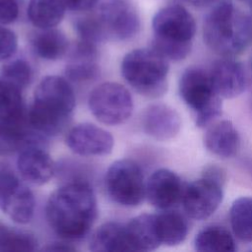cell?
Returning a JSON list of instances; mask_svg holds the SVG:
<instances>
[{
    "instance_id": "6da1fadb",
    "label": "cell",
    "mask_w": 252,
    "mask_h": 252,
    "mask_svg": "<svg viewBox=\"0 0 252 252\" xmlns=\"http://www.w3.org/2000/svg\"><path fill=\"white\" fill-rule=\"evenodd\" d=\"M45 213L57 235L67 240L81 239L89 233L97 216L94 192L85 181L66 183L49 196Z\"/></svg>"
},
{
    "instance_id": "7a4b0ae2",
    "label": "cell",
    "mask_w": 252,
    "mask_h": 252,
    "mask_svg": "<svg viewBox=\"0 0 252 252\" xmlns=\"http://www.w3.org/2000/svg\"><path fill=\"white\" fill-rule=\"evenodd\" d=\"M75 104V94L68 80L45 76L34 90L32 103L27 110L28 122L43 136L56 135L68 124Z\"/></svg>"
},
{
    "instance_id": "3957f363",
    "label": "cell",
    "mask_w": 252,
    "mask_h": 252,
    "mask_svg": "<svg viewBox=\"0 0 252 252\" xmlns=\"http://www.w3.org/2000/svg\"><path fill=\"white\" fill-rule=\"evenodd\" d=\"M203 37L206 44L223 57L242 52L252 38V21L230 2L216 5L205 17Z\"/></svg>"
},
{
    "instance_id": "277c9868",
    "label": "cell",
    "mask_w": 252,
    "mask_h": 252,
    "mask_svg": "<svg viewBox=\"0 0 252 252\" xmlns=\"http://www.w3.org/2000/svg\"><path fill=\"white\" fill-rule=\"evenodd\" d=\"M152 27L153 48L167 60L181 61L190 54L196 22L185 7L173 4L159 9Z\"/></svg>"
},
{
    "instance_id": "5b68a950",
    "label": "cell",
    "mask_w": 252,
    "mask_h": 252,
    "mask_svg": "<svg viewBox=\"0 0 252 252\" xmlns=\"http://www.w3.org/2000/svg\"><path fill=\"white\" fill-rule=\"evenodd\" d=\"M169 66L167 59L152 48H138L128 52L121 63L126 82L140 94L159 97L167 90Z\"/></svg>"
},
{
    "instance_id": "8992f818",
    "label": "cell",
    "mask_w": 252,
    "mask_h": 252,
    "mask_svg": "<svg viewBox=\"0 0 252 252\" xmlns=\"http://www.w3.org/2000/svg\"><path fill=\"white\" fill-rule=\"evenodd\" d=\"M178 89L197 127H208L220 116L221 97L216 92L209 72L199 67H188L180 77Z\"/></svg>"
},
{
    "instance_id": "52a82bcc",
    "label": "cell",
    "mask_w": 252,
    "mask_h": 252,
    "mask_svg": "<svg viewBox=\"0 0 252 252\" xmlns=\"http://www.w3.org/2000/svg\"><path fill=\"white\" fill-rule=\"evenodd\" d=\"M104 184L108 196L124 207H137L146 197L143 171L132 159L114 161L105 173Z\"/></svg>"
},
{
    "instance_id": "ba28073f",
    "label": "cell",
    "mask_w": 252,
    "mask_h": 252,
    "mask_svg": "<svg viewBox=\"0 0 252 252\" xmlns=\"http://www.w3.org/2000/svg\"><path fill=\"white\" fill-rule=\"evenodd\" d=\"M88 102L92 114L106 125L124 123L130 118L134 108L129 91L124 86L113 82L102 83L94 89Z\"/></svg>"
},
{
    "instance_id": "9c48e42d",
    "label": "cell",
    "mask_w": 252,
    "mask_h": 252,
    "mask_svg": "<svg viewBox=\"0 0 252 252\" xmlns=\"http://www.w3.org/2000/svg\"><path fill=\"white\" fill-rule=\"evenodd\" d=\"M34 208L32 192L9 164L0 161V210L15 222L25 224L32 219Z\"/></svg>"
},
{
    "instance_id": "30bf717a",
    "label": "cell",
    "mask_w": 252,
    "mask_h": 252,
    "mask_svg": "<svg viewBox=\"0 0 252 252\" xmlns=\"http://www.w3.org/2000/svg\"><path fill=\"white\" fill-rule=\"evenodd\" d=\"M93 12L106 39L125 40L136 35L140 29L137 9L127 0H99Z\"/></svg>"
},
{
    "instance_id": "8fae6325",
    "label": "cell",
    "mask_w": 252,
    "mask_h": 252,
    "mask_svg": "<svg viewBox=\"0 0 252 252\" xmlns=\"http://www.w3.org/2000/svg\"><path fill=\"white\" fill-rule=\"evenodd\" d=\"M222 183L206 176L187 185L182 198L186 214L197 220L210 218L222 202Z\"/></svg>"
},
{
    "instance_id": "7c38bea8",
    "label": "cell",
    "mask_w": 252,
    "mask_h": 252,
    "mask_svg": "<svg viewBox=\"0 0 252 252\" xmlns=\"http://www.w3.org/2000/svg\"><path fill=\"white\" fill-rule=\"evenodd\" d=\"M186 186L172 170L159 168L154 171L146 182V198L161 211L171 210L182 203Z\"/></svg>"
},
{
    "instance_id": "4fadbf2b",
    "label": "cell",
    "mask_w": 252,
    "mask_h": 252,
    "mask_svg": "<svg viewBox=\"0 0 252 252\" xmlns=\"http://www.w3.org/2000/svg\"><path fill=\"white\" fill-rule=\"evenodd\" d=\"M66 144L80 156H105L112 152L114 140L108 131L94 124L80 123L70 129Z\"/></svg>"
},
{
    "instance_id": "5bb4252c",
    "label": "cell",
    "mask_w": 252,
    "mask_h": 252,
    "mask_svg": "<svg viewBox=\"0 0 252 252\" xmlns=\"http://www.w3.org/2000/svg\"><path fill=\"white\" fill-rule=\"evenodd\" d=\"M209 74L216 92L221 98H234L245 90V70L241 63L229 57L217 60Z\"/></svg>"
},
{
    "instance_id": "9a60e30c",
    "label": "cell",
    "mask_w": 252,
    "mask_h": 252,
    "mask_svg": "<svg viewBox=\"0 0 252 252\" xmlns=\"http://www.w3.org/2000/svg\"><path fill=\"white\" fill-rule=\"evenodd\" d=\"M142 126L146 134L158 140L174 138L180 131L181 118L178 112L164 103L149 105L142 116Z\"/></svg>"
},
{
    "instance_id": "2e32d148",
    "label": "cell",
    "mask_w": 252,
    "mask_h": 252,
    "mask_svg": "<svg viewBox=\"0 0 252 252\" xmlns=\"http://www.w3.org/2000/svg\"><path fill=\"white\" fill-rule=\"evenodd\" d=\"M17 167L21 176L34 185L45 184L55 172L53 159L40 146H30L22 150L17 159Z\"/></svg>"
},
{
    "instance_id": "e0dca14e",
    "label": "cell",
    "mask_w": 252,
    "mask_h": 252,
    "mask_svg": "<svg viewBox=\"0 0 252 252\" xmlns=\"http://www.w3.org/2000/svg\"><path fill=\"white\" fill-rule=\"evenodd\" d=\"M96 60L97 50L95 44L80 39L72 49L66 64V77L73 82L79 83L95 79L99 73Z\"/></svg>"
},
{
    "instance_id": "ac0fdd59",
    "label": "cell",
    "mask_w": 252,
    "mask_h": 252,
    "mask_svg": "<svg viewBox=\"0 0 252 252\" xmlns=\"http://www.w3.org/2000/svg\"><path fill=\"white\" fill-rule=\"evenodd\" d=\"M204 145L211 154L229 158L238 152L240 138L231 121L220 120L209 125L204 135Z\"/></svg>"
},
{
    "instance_id": "d6986e66",
    "label": "cell",
    "mask_w": 252,
    "mask_h": 252,
    "mask_svg": "<svg viewBox=\"0 0 252 252\" xmlns=\"http://www.w3.org/2000/svg\"><path fill=\"white\" fill-rule=\"evenodd\" d=\"M125 227L130 251H152L161 244L155 215L136 216L125 223Z\"/></svg>"
},
{
    "instance_id": "ffe728a7",
    "label": "cell",
    "mask_w": 252,
    "mask_h": 252,
    "mask_svg": "<svg viewBox=\"0 0 252 252\" xmlns=\"http://www.w3.org/2000/svg\"><path fill=\"white\" fill-rule=\"evenodd\" d=\"M89 248L94 252L130 251L125 223L108 221L101 224L93 233Z\"/></svg>"
},
{
    "instance_id": "44dd1931",
    "label": "cell",
    "mask_w": 252,
    "mask_h": 252,
    "mask_svg": "<svg viewBox=\"0 0 252 252\" xmlns=\"http://www.w3.org/2000/svg\"><path fill=\"white\" fill-rule=\"evenodd\" d=\"M34 53L45 60H57L63 57L69 47L66 35L55 28L39 29L31 37Z\"/></svg>"
},
{
    "instance_id": "7402d4cb",
    "label": "cell",
    "mask_w": 252,
    "mask_h": 252,
    "mask_svg": "<svg viewBox=\"0 0 252 252\" xmlns=\"http://www.w3.org/2000/svg\"><path fill=\"white\" fill-rule=\"evenodd\" d=\"M155 217L161 244L175 246L185 240L189 226L181 214L171 210H163L161 213L155 214Z\"/></svg>"
},
{
    "instance_id": "603a6c76",
    "label": "cell",
    "mask_w": 252,
    "mask_h": 252,
    "mask_svg": "<svg viewBox=\"0 0 252 252\" xmlns=\"http://www.w3.org/2000/svg\"><path fill=\"white\" fill-rule=\"evenodd\" d=\"M66 7L62 0H30L28 17L37 29L55 28L64 18Z\"/></svg>"
},
{
    "instance_id": "cb8c5ba5",
    "label": "cell",
    "mask_w": 252,
    "mask_h": 252,
    "mask_svg": "<svg viewBox=\"0 0 252 252\" xmlns=\"http://www.w3.org/2000/svg\"><path fill=\"white\" fill-rule=\"evenodd\" d=\"M19 87L0 78V122H18L27 118V108Z\"/></svg>"
},
{
    "instance_id": "d4e9b609",
    "label": "cell",
    "mask_w": 252,
    "mask_h": 252,
    "mask_svg": "<svg viewBox=\"0 0 252 252\" xmlns=\"http://www.w3.org/2000/svg\"><path fill=\"white\" fill-rule=\"evenodd\" d=\"M194 248L200 252H233L236 250V243L226 228L210 225L196 234Z\"/></svg>"
},
{
    "instance_id": "484cf974",
    "label": "cell",
    "mask_w": 252,
    "mask_h": 252,
    "mask_svg": "<svg viewBox=\"0 0 252 252\" xmlns=\"http://www.w3.org/2000/svg\"><path fill=\"white\" fill-rule=\"evenodd\" d=\"M229 220L233 234L243 242H252V197L235 199L229 210Z\"/></svg>"
},
{
    "instance_id": "4316f807",
    "label": "cell",
    "mask_w": 252,
    "mask_h": 252,
    "mask_svg": "<svg viewBox=\"0 0 252 252\" xmlns=\"http://www.w3.org/2000/svg\"><path fill=\"white\" fill-rule=\"evenodd\" d=\"M36 247L37 240L32 232L0 222V251H33Z\"/></svg>"
},
{
    "instance_id": "83f0119b",
    "label": "cell",
    "mask_w": 252,
    "mask_h": 252,
    "mask_svg": "<svg viewBox=\"0 0 252 252\" xmlns=\"http://www.w3.org/2000/svg\"><path fill=\"white\" fill-rule=\"evenodd\" d=\"M2 77L21 90L27 88L32 79V69L30 63L23 59H13L2 66Z\"/></svg>"
},
{
    "instance_id": "f1b7e54d",
    "label": "cell",
    "mask_w": 252,
    "mask_h": 252,
    "mask_svg": "<svg viewBox=\"0 0 252 252\" xmlns=\"http://www.w3.org/2000/svg\"><path fill=\"white\" fill-rule=\"evenodd\" d=\"M74 26L81 40L94 44L106 40L103 30L93 12L76 19Z\"/></svg>"
},
{
    "instance_id": "f546056e",
    "label": "cell",
    "mask_w": 252,
    "mask_h": 252,
    "mask_svg": "<svg viewBox=\"0 0 252 252\" xmlns=\"http://www.w3.org/2000/svg\"><path fill=\"white\" fill-rule=\"evenodd\" d=\"M18 47L16 33L3 26H0V61L11 58Z\"/></svg>"
},
{
    "instance_id": "4dcf8cb0",
    "label": "cell",
    "mask_w": 252,
    "mask_h": 252,
    "mask_svg": "<svg viewBox=\"0 0 252 252\" xmlns=\"http://www.w3.org/2000/svg\"><path fill=\"white\" fill-rule=\"evenodd\" d=\"M20 13L19 0H0V26L14 23Z\"/></svg>"
},
{
    "instance_id": "1f68e13d",
    "label": "cell",
    "mask_w": 252,
    "mask_h": 252,
    "mask_svg": "<svg viewBox=\"0 0 252 252\" xmlns=\"http://www.w3.org/2000/svg\"><path fill=\"white\" fill-rule=\"evenodd\" d=\"M66 9L75 12L92 11L99 0H62Z\"/></svg>"
},
{
    "instance_id": "d6a6232c",
    "label": "cell",
    "mask_w": 252,
    "mask_h": 252,
    "mask_svg": "<svg viewBox=\"0 0 252 252\" xmlns=\"http://www.w3.org/2000/svg\"><path fill=\"white\" fill-rule=\"evenodd\" d=\"M203 176L209 177V178L219 181L222 184L225 181V171L221 167L217 166V165L207 166L203 172Z\"/></svg>"
},
{
    "instance_id": "836d02e7",
    "label": "cell",
    "mask_w": 252,
    "mask_h": 252,
    "mask_svg": "<svg viewBox=\"0 0 252 252\" xmlns=\"http://www.w3.org/2000/svg\"><path fill=\"white\" fill-rule=\"evenodd\" d=\"M43 249L47 250V251H74V250H76L75 247H72V246L62 243V242L50 243Z\"/></svg>"
},
{
    "instance_id": "e575fe53",
    "label": "cell",
    "mask_w": 252,
    "mask_h": 252,
    "mask_svg": "<svg viewBox=\"0 0 252 252\" xmlns=\"http://www.w3.org/2000/svg\"><path fill=\"white\" fill-rule=\"evenodd\" d=\"M187 1L190 2L193 5H196V6H204V5H207V4L211 3L214 0H187Z\"/></svg>"
},
{
    "instance_id": "d590c367",
    "label": "cell",
    "mask_w": 252,
    "mask_h": 252,
    "mask_svg": "<svg viewBox=\"0 0 252 252\" xmlns=\"http://www.w3.org/2000/svg\"><path fill=\"white\" fill-rule=\"evenodd\" d=\"M249 4H250V6H251V9H252V0H249Z\"/></svg>"
}]
</instances>
